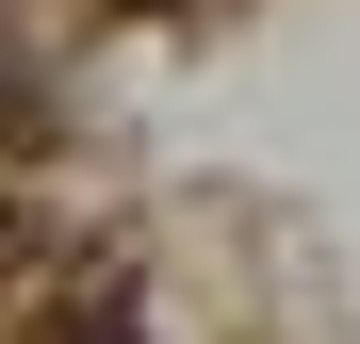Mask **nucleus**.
Returning <instances> with one entry per match:
<instances>
[{"instance_id":"nucleus-1","label":"nucleus","mask_w":360,"mask_h":344,"mask_svg":"<svg viewBox=\"0 0 360 344\" xmlns=\"http://www.w3.org/2000/svg\"><path fill=\"white\" fill-rule=\"evenodd\" d=\"M66 344H131V328H115V312H98V328H66Z\"/></svg>"}]
</instances>
